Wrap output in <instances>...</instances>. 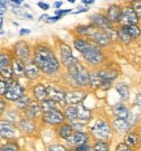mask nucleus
<instances>
[{
    "label": "nucleus",
    "mask_w": 141,
    "mask_h": 151,
    "mask_svg": "<svg viewBox=\"0 0 141 151\" xmlns=\"http://www.w3.org/2000/svg\"><path fill=\"white\" fill-rule=\"evenodd\" d=\"M34 61L38 65L40 72L46 74H54L60 68L55 53L47 46H37L34 48Z\"/></svg>",
    "instance_id": "nucleus-1"
},
{
    "label": "nucleus",
    "mask_w": 141,
    "mask_h": 151,
    "mask_svg": "<svg viewBox=\"0 0 141 151\" xmlns=\"http://www.w3.org/2000/svg\"><path fill=\"white\" fill-rule=\"evenodd\" d=\"M68 76H69V78L74 82V85H77V86H80V87H85L89 85L90 73L80 63H77L73 67L68 68Z\"/></svg>",
    "instance_id": "nucleus-2"
},
{
    "label": "nucleus",
    "mask_w": 141,
    "mask_h": 151,
    "mask_svg": "<svg viewBox=\"0 0 141 151\" xmlns=\"http://www.w3.org/2000/svg\"><path fill=\"white\" fill-rule=\"evenodd\" d=\"M90 132L98 141H106L111 136V128L110 124L103 119H97L95 121L90 125Z\"/></svg>",
    "instance_id": "nucleus-3"
},
{
    "label": "nucleus",
    "mask_w": 141,
    "mask_h": 151,
    "mask_svg": "<svg viewBox=\"0 0 141 151\" xmlns=\"http://www.w3.org/2000/svg\"><path fill=\"white\" fill-rule=\"evenodd\" d=\"M81 55H82V58L85 59L90 65H95V67L97 65H101L103 63V60H105V56H103L101 48L92 42H90L89 47H87Z\"/></svg>",
    "instance_id": "nucleus-4"
},
{
    "label": "nucleus",
    "mask_w": 141,
    "mask_h": 151,
    "mask_svg": "<svg viewBox=\"0 0 141 151\" xmlns=\"http://www.w3.org/2000/svg\"><path fill=\"white\" fill-rule=\"evenodd\" d=\"M59 48H60V56H61V63L63 65H65L67 68H71L73 67V65L77 64V59L73 56V53H72V50L71 47L68 45H65V43H60L59 45Z\"/></svg>",
    "instance_id": "nucleus-5"
},
{
    "label": "nucleus",
    "mask_w": 141,
    "mask_h": 151,
    "mask_svg": "<svg viewBox=\"0 0 141 151\" xmlns=\"http://www.w3.org/2000/svg\"><path fill=\"white\" fill-rule=\"evenodd\" d=\"M0 76L5 80L12 78V60L7 52L0 53Z\"/></svg>",
    "instance_id": "nucleus-6"
},
{
    "label": "nucleus",
    "mask_w": 141,
    "mask_h": 151,
    "mask_svg": "<svg viewBox=\"0 0 141 151\" xmlns=\"http://www.w3.org/2000/svg\"><path fill=\"white\" fill-rule=\"evenodd\" d=\"M65 120L64 113L59 109L55 111H50V112H45L42 116V121L46 125H58V124H63V121Z\"/></svg>",
    "instance_id": "nucleus-7"
},
{
    "label": "nucleus",
    "mask_w": 141,
    "mask_h": 151,
    "mask_svg": "<svg viewBox=\"0 0 141 151\" xmlns=\"http://www.w3.org/2000/svg\"><path fill=\"white\" fill-rule=\"evenodd\" d=\"M137 22H139V17L134 13L132 7H125L124 9H121V26H133V25H137Z\"/></svg>",
    "instance_id": "nucleus-8"
},
{
    "label": "nucleus",
    "mask_w": 141,
    "mask_h": 151,
    "mask_svg": "<svg viewBox=\"0 0 141 151\" xmlns=\"http://www.w3.org/2000/svg\"><path fill=\"white\" fill-rule=\"evenodd\" d=\"M0 136L3 138H16L18 137V130L17 128L8 120H0Z\"/></svg>",
    "instance_id": "nucleus-9"
},
{
    "label": "nucleus",
    "mask_w": 141,
    "mask_h": 151,
    "mask_svg": "<svg viewBox=\"0 0 141 151\" xmlns=\"http://www.w3.org/2000/svg\"><path fill=\"white\" fill-rule=\"evenodd\" d=\"M22 95H24V89L21 87V85L18 83L17 81H12L4 96H5V99H8V100L17 102Z\"/></svg>",
    "instance_id": "nucleus-10"
},
{
    "label": "nucleus",
    "mask_w": 141,
    "mask_h": 151,
    "mask_svg": "<svg viewBox=\"0 0 141 151\" xmlns=\"http://www.w3.org/2000/svg\"><path fill=\"white\" fill-rule=\"evenodd\" d=\"M47 89V98L54 100L56 103H65V91L61 87L54 86V85H50L46 87Z\"/></svg>",
    "instance_id": "nucleus-11"
},
{
    "label": "nucleus",
    "mask_w": 141,
    "mask_h": 151,
    "mask_svg": "<svg viewBox=\"0 0 141 151\" xmlns=\"http://www.w3.org/2000/svg\"><path fill=\"white\" fill-rule=\"evenodd\" d=\"M86 94L84 91H80V90H72V91H68L65 94V104L68 106H74V104H80L84 99H85Z\"/></svg>",
    "instance_id": "nucleus-12"
},
{
    "label": "nucleus",
    "mask_w": 141,
    "mask_h": 151,
    "mask_svg": "<svg viewBox=\"0 0 141 151\" xmlns=\"http://www.w3.org/2000/svg\"><path fill=\"white\" fill-rule=\"evenodd\" d=\"M14 55L18 58V60H26V59L30 58V47L26 42H17L13 47Z\"/></svg>",
    "instance_id": "nucleus-13"
},
{
    "label": "nucleus",
    "mask_w": 141,
    "mask_h": 151,
    "mask_svg": "<svg viewBox=\"0 0 141 151\" xmlns=\"http://www.w3.org/2000/svg\"><path fill=\"white\" fill-rule=\"evenodd\" d=\"M90 21H92L93 26L97 27V29H102V30H107V29H111V22L107 20L105 14H101V13H95L90 17Z\"/></svg>",
    "instance_id": "nucleus-14"
},
{
    "label": "nucleus",
    "mask_w": 141,
    "mask_h": 151,
    "mask_svg": "<svg viewBox=\"0 0 141 151\" xmlns=\"http://www.w3.org/2000/svg\"><path fill=\"white\" fill-rule=\"evenodd\" d=\"M87 139H89V137H87L86 133H84V132H74L67 139V142H68V145H71V146H73V147H78V146H81V145H86Z\"/></svg>",
    "instance_id": "nucleus-15"
},
{
    "label": "nucleus",
    "mask_w": 141,
    "mask_h": 151,
    "mask_svg": "<svg viewBox=\"0 0 141 151\" xmlns=\"http://www.w3.org/2000/svg\"><path fill=\"white\" fill-rule=\"evenodd\" d=\"M43 116V111H42V107H40L39 103L34 102L25 109V117L30 119V120H35V119H39Z\"/></svg>",
    "instance_id": "nucleus-16"
},
{
    "label": "nucleus",
    "mask_w": 141,
    "mask_h": 151,
    "mask_svg": "<svg viewBox=\"0 0 141 151\" xmlns=\"http://www.w3.org/2000/svg\"><path fill=\"white\" fill-rule=\"evenodd\" d=\"M106 17L107 20L112 24H118L120 22V18H121V8L119 7L118 4H112L107 8V12H106Z\"/></svg>",
    "instance_id": "nucleus-17"
},
{
    "label": "nucleus",
    "mask_w": 141,
    "mask_h": 151,
    "mask_svg": "<svg viewBox=\"0 0 141 151\" xmlns=\"http://www.w3.org/2000/svg\"><path fill=\"white\" fill-rule=\"evenodd\" d=\"M90 39H93L94 45H97L98 47L99 46H101V47H106V46H108L110 43L112 42L111 38L107 35V33H106L105 30H98L92 38H90Z\"/></svg>",
    "instance_id": "nucleus-18"
},
{
    "label": "nucleus",
    "mask_w": 141,
    "mask_h": 151,
    "mask_svg": "<svg viewBox=\"0 0 141 151\" xmlns=\"http://www.w3.org/2000/svg\"><path fill=\"white\" fill-rule=\"evenodd\" d=\"M18 129L25 134H33L37 129V125H35V122H34V120L24 117L18 121Z\"/></svg>",
    "instance_id": "nucleus-19"
},
{
    "label": "nucleus",
    "mask_w": 141,
    "mask_h": 151,
    "mask_svg": "<svg viewBox=\"0 0 141 151\" xmlns=\"http://www.w3.org/2000/svg\"><path fill=\"white\" fill-rule=\"evenodd\" d=\"M39 72L40 69L38 68V65L35 64V61H27L25 64V76H26L29 80H35L39 77Z\"/></svg>",
    "instance_id": "nucleus-20"
},
{
    "label": "nucleus",
    "mask_w": 141,
    "mask_h": 151,
    "mask_svg": "<svg viewBox=\"0 0 141 151\" xmlns=\"http://www.w3.org/2000/svg\"><path fill=\"white\" fill-rule=\"evenodd\" d=\"M112 112H114L115 117L120 119V120H128V117H129V111L121 103H118V104H115L112 107Z\"/></svg>",
    "instance_id": "nucleus-21"
},
{
    "label": "nucleus",
    "mask_w": 141,
    "mask_h": 151,
    "mask_svg": "<svg viewBox=\"0 0 141 151\" xmlns=\"http://www.w3.org/2000/svg\"><path fill=\"white\" fill-rule=\"evenodd\" d=\"M12 74H13L16 78H21L25 76V65L22 64V61L18 60V59L12 61Z\"/></svg>",
    "instance_id": "nucleus-22"
},
{
    "label": "nucleus",
    "mask_w": 141,
    "mask_h": 151,
    "mask_svg": "<svg viewBox=\"0 0 141 151\" xmlns=\"http://www.w3.org/2000/svg\"><path fill=\"white\" fill-rule=\"evenodd\" d=\"M112 125H114L115 130L119 132V133H127V132L131 129V127H132L128 120H120V119H115L114 122H112Z\"/></svg>",
    "instance_id": "nucleus-23"
},
{
    "label": "nucleus",
    "mask_w": 141,
    "mask_h": 151,
    "mask_svg": "<svg viewBox=\"0 0 141 151\" xmlns=\"http://www.w3.org/2000/svg\"><path fill=\"white\" fill-rule=\"evenodd\" d=\"M33 94L35 96V99L40 100V102L47 99V89L45 85H42V83H38L33 87Z\"/></svg>",
    "instance_id": "nucleus-24"
},
{
    "label": "nucleus",
    "mask_w": 141,
    "mask_h": 151,
    "mask_svg": "<svg viewBox=\"0 0 141 151\" xmlns=\"http://www.w3.org/2000/svg\"><path fill=\"white\" fill-rule=\"evenodd\" d=\"M98 30H99V29L94 27L93 25H86V26H78L77 29H76L77 34H80V35H84V37H87V38H92Z\"/></svg>",
    "instance_id": "nucleus-25"
},
{
    "label": "nucleus",
    "mask_w": 141,
    "mask_h": 151,
    "mask_svg": "<svg viewBox=\"0 0 141 151\" xmlns=\"http://www.w3.org/2000/svg\"><path fill=\"white\" fill-rule=\"evenodd\" d=\"M76 111H77V120L80 121H87L90 117H92V112L87 108H85L82 104H77L76 106Z\"/></svg>",
    "instance_id": "nucleus-26"
},
{
    "label": "nucleus",
    "mask_w": 141,
    "mask_h": 151,
    "mask_svg": "<svg viewBox=\"0 0 141 151\" xmlns=\"http://www.w3.org/2000/svg\"><path fill=\"white\" fill-rule=\"evenodd\" d=\"M99 76H101L102 81H114L115 78L118 77V73L116 70H112L111 68H106V69H101V70H98Z\"/></svg>",
    "instance_id": "nucleus-27"
},
{
    "label": "nucleus",
    "mask_w": 141,
    "mask_h": 151,
    "mask_svg": "<svg viewBox=\"0 0 141 151\" xmlns=\"http://www.w3.org/2000/svg\"><path fill=\"white\" fill-rule=\"evenodd\" d=\"M73 133L74 132H73V129H72L71 124H63L58 130V136L60 138H63V139H65V141H67Z\"/></svg>",
    "instance_id": "nucleus-28"
},
{
    "label": "nucleus",
    "mask_w": 141,
    "mask_h": 151,
    "mask_svg": "<svg viewBox=\"0 0 141 151\" xmlns=\"http://www.w3.org/2000/svg\"><path fill=\"white\" fill-rule=\"evenodd\" d=\"M89 85H90V87H92V89H99V87H101V85H102V78H101V76H99L98 70L92 72V73H90Z\"/></svg>",
    "instance_id": "nucleus-29"
},
{
    "label": "nucleus",
    "mask_w": 141,
    "mask_h": 151,
    "mask_svg": "<svg viewBox=\"0 0 141 151\" xmlns=\"http://www.w3.org/2000/svg\"><path fill=\"white\" fill-rule=\"evenodd\" d=\"M127 146L129 147H139L140 145V137L137 133H128L125 136V142H124Z\"/></svg>",
    "instance_id": "nucleus-30"
},
{
    "label": "nucleus",
    "mask_w": 141,
    "mask_h": 151,
    "mask_svg": "<svg viewBox=\"0 0 141 151\" xmlns=\"http://www.w3.org/2000/svg\"><path fill=\"white\" fill-rule=\"evenodd\" d=\"M64 117L67 119V120H69L71 122L76 121V120H77V111H76V106H68L67 108H65Z\"/></svg>",
    "instance_id": "nucleus-31"
},
{
    "label": "nucleus",
    "mask_w": 141,
    "mask_h": 151,
    "mask_svg": "<svg viewBox=\"0 0 141 151\" xmlns=\"http://www.w3.org/2000/svg\"><path fill=\"white\" fill-rule=\"evenodd\" d=\"M73 45H74V48H76L78 52L82 53L87 48V47H89L90 42H89V40H86V39H82V38H77V39H74Z\"/></svg>",
    "instance_id": "nucleus-32"
},
{
    "label": "nucleus",
    "mask_w": 141,
    "mask_h": 151,
    "mask_svg": "<svg viewBox=\"0 0 141 151\" xmlns=\"http://www.w3.org/2000/svg\"><path fill=\"white\" fill-rule=\"evenodd\" d=\"M40 107H42V111H43V113H45V112H50V111H55V109H58V103L54 102V100H51V99H46V100L42 102Z\"/></svg>",
    "instance_id": "nucleus-33"
},
{
    "label": "nucleus",
    "mask_w": 141,
    "mask_h": 151,
    "mask_svg": "<svg viewBox=\"0 0 141 151\" xmlns=\"http://www.w3.org/2000/svg\"><path fill=\"white\" fill-rule=\"evenodd\" d=\"M118 38L121 40L123 43H125V45H128V43H131V40H132V38H131V35L128 34V31L125 30L124 26H121L120 29H118Z\"/></svg>",
    "instance_id": "nucleus-34"
},
{
    "label": "nucleus",
    "mask_w": 141,
    "mask_h": 151,
    "mask_svg": "<svg viewBox=\"0 0 141 151\" xmlns=\"http://www.w3.org/2000/svg\"><path fill=\"white\" fill-rule=\"evenodd\" d=\"M30 104H31V100L26 94H24V95L16 102V107H17L18 109H26Z\"/></svg>",
    "instance_id": "nucleus-35"
},
{
    "label": "nucleus",
    "mask_w": 141,
    "mask_h": 151,
    "mask_svg": "<svg viewBox=\"0 0 141 151\" xmlns=\"http://www.w3.org/2000/svg\"><path fill=\"white\" fill-rule=\"evenodd\" d=\"M116 91L119 93V95H120V98L123 100L128 99V96H129V89H128V86L125 83H118Z\"/></svg>",
    "instance_id": "nucleus-36"
},
{
    "label": "nucleus",
    "mask_w": 141,
    "mask_h": 151,
    "mask_svg": "<svg viewBox=\"0 0 141 151\" xmlns=\"http://www.w3.org/2000/svg\"><path fill=\"white\" fill-rule=\"evenodd\" d=\"M125 27V30L128 31V34L131 35V38H139L141 35V30H140V27L137 26V25H133V26H124Z\"/></svg>",
    "instance_id": "nucleus-37"
},
{
    "label": "nucleus",
    "mask_w": 141,
    "mask_h": 151,
    "mask_svg": "<svg viewBox=\"0 0 141 151\" xmlns=\"http://www.w3.org/2000/svg\"><path fill=\"white\" fill-rule=\"evenodd\" d=\"M110 145L106 141H97L93 146V151H108Z\"/></svg>",
    "instance_id": "nucleus-38"
},
{
    "label": "nucleus",
    "mask_w": 141,
    "mask_h": 151,
    "mask_svg": "<svg viewBox=\"0 0 141 151\" xmlns=\"http://www.w3.org/2000/svg\"><path fill=\"white\" fill-rule=\"evenodd\" d=\"M20 147L16 142H8L0 147V151H18Z\"/></svg>",
    "instance_id": "nucleus-39"
},
{
    "label": "nucleus",
    "mask_w": 141,
    "mask_h": 151,
    "mask_svg": "<svg viewBox=\"0 0 141 151\" xmlns=\"http://www.w3.org/2000/svg\"><path fill=\"white\" fill-rule=\"evenodd\" d=\"M9 85H11V82H8L5 78H0V95H5V93H7Z\"/></svg>",
    "instance_id": "nucleus-40"
},
{
    "label": "nucleus",
    "mask_w": 141,
    "mask_h": 151,
    "mask_svg": "<svg viewBox=\"0 0 141 151\" xmlns=\"http://www.w3.org/2000/svg\"><path fill=\"white\" fill-rule=\"evenodd\" d=\"M131 7L134 11V13L137 14V17L141 18V1H132L131 3Z\"/></svg>",
    "instance_id": "nucleus-41"
},
{
    "label": "nucleus",
    "mask_w": 141,
    "mask_h": 151,
    "mask_svg": "<svg viewBox=\"0 0 141 151\" xmlns=\"http://www.w3.org/2000/svg\"><path fill=\"white\" fill-rule=\"evenodd\" d=\"M71 127H72V129H76V132H82V129L85 125H84L82 121H80V122L73 121V122H71Z\"/></svg>",
    "instance_id": "nucleus-42"
},
{
    "label": "nucleus",
    "mask_w": 141,
    "mask_h": 151,
    "mask_svg": "<svg viewBox=\"0 0 141 151\" xmlns=\"http://www.w3.org/2000/svg\"><path fill=\"white\" fill-rule=\"evenodd\" d=\"M48 150L50 151H67L63 145H52V146L48 147Z\"/></svg>",
    "instance_id": "nucleus-43"
},
{
    "label": "nucleus",
    "mask_w": 141,
    "mask_h": 151,
    "mask_svg": "<svg viewBox=\"0 0 141 151\" xmlns=\"http://www.w3.org/2000/svg\"><path fill=\"white\" fill-rule=\"evenodd\" d=\"M116 151H133V150L129 146H127L125 143H120L116 146Z\"/></svg>",
    "instance_id": "nucleus-44"
},
{
    "label": "nucleus",
    "mask_w": 141,
    "mask_h": 151,
    "mask_svg": "<svg viewBox=\"0 0 141 151\" xmlns=\"http://www.w3.org/2000/svg\"><path fill=\"white\" fill-rule=\"evenodd\" d=\"M56 16H59V17H61V16H64V14H68V13H72V9H59V11H56L55 12Z\"/></svg>",
    "instance_id": "nucleus-45"
},
{
    "label": "nucleus",
    "mask_w": 141,
    "mask_h": 151,
    "mask_svg": "<svg viewBox=\"0 0 141 151\" xmlns=\"http://www.w3.org/2000/svg\"><path fill=\"white\" fill-rule=\"evenodd\" d=\"M111 86H112V82H111V81H102L101 89H103V90H107V89H110Z\"/></svg>",
    "instance_id": "nucleus-46"
},
{
    "label": "nucleus",
    "mask_w": 141,
    "mask_h": 151,
    "mask_svg": "<svg viewBox=\"0 0 141 151\" xmlns=\"http://www.w3.org/2000/svg\"><path fill=\"white\" fill-rule=\"evenodd\" d=\"M76 151H90V146L89 145H81V146L76 147Z\"/></svg>",
    "instance_id": "nucleus-47"
},
{
    "label": "nucleus",
    "mask_w": 141,
    "mask_h": 151,
    "mask_svg": "<svg viewBox=\"0 0 141 151\" xmlns=\"http://www.w3.org/2000/svg\"><path fill=\"white\" fill-rule=\"evenodd\" d=\"M16 115V112L14 111H11V112H9V116H8V119H9V120H12V121H18V117H17V116H14ZM8 120V121H9Z\"/></svg>",
    "instance_id": "nucleus-48"
},
{
    "label": "nucleus",
    "mask_w": 141,
    "mask_h": 151,
    "mask_svg": "<svg viewBox=\"0 0 141 151\" xmlns=\"http://www.w3.org/2000/svg\"><path fill=\"white\" fill-rule=\"evenodd\" d=\"M4 109H5V102L1 98H0V115L4 112Z\"/></svg>",
    "instance_id": "nucleus-49"
},
{
    "label": "nucleus",
    "mask_w": 141,
    "mask_h": 151,
    "mask_svg": "<svg viewBox=\"0 0 141 151\" xmlns=\"http://www.w3.org/2000/svg\"><path fill=\"white\" fill-rule=\"evenodd\" d=\"M59 18H61V17H59V16H55V17H47V22H55V21H58L59 20Z\"/></svg>",
    "instance_id": "nucleus-50"
},
{
    "label": "nucleus",
    "mask_w": 141,
    "mask_h": 151,
    "mask_svg": "<svg viewBox=\"0 0 141 151\" xmlns=\"http://www.w3.org/2000/svg\"><path fill=\"white\" fill-rule=\"evenodd\" d=\"M38 7L39 8H42V9H45V11H47V9H48L50 8V5L48 4H46V3H38Z\"/></svg>",
    "instance_id": "nucleus-51"
},
{
    "label": "nucleus",
    "mask_w": 141,
    "mask_h": 151,
    "mask_svg": "<svg viewBox=\"0 0 141 151\" xmlns=\"http://www.w3.org/2000/svg\"><path fill=\"white\" fill-rule=\"evenodd\" d=\"M134 103H136V106L139 107V108H141V94H139V95L136 96V102Z\"/></svg>",
    "instance_id": "nucleus-52"
},
{
    "label": "nucleus",
    "mask_w": 141,
    "mask_h": 151,
    "mask_svg": "<svg viewBox=\"0 0 141 151\" xmlns=\"http://www.w3.org/2000/svg\"><path fill=\"white\" fill-rule=\"evenodd\" d=\"M30 34V29H21L20 30V35H27Z\"/></svg>",
    "instance_id": "nucleus-53"
},
{
    "label": "nucleus",
    "mask_w": 141,
    "mask_h": 151,
    "mask_svg": "<svg viewBox=\"0 0 141 151\" xmlns=\"http://www.w3.org/2000/svg\"><path fill=\"white\" fill-rule=\"evenodd\" d=\"M5 11H7V9H5V7H3V5H0V17H1V16L5 13Z\"/></svg>",
    "instance_id": "nucleus-54"
},
{
    "label": "nucleus",
    "mask_w": 141,
    "mask_h": 151,
    "mask_svg": "<svg viewBox=\"0 0 141 151\" xmlns=\"http://www.w3.org/2000/svg\"><path fill=\"white\" fill-rule=\"evenodd\" d=\"M87 11V7H84V8H80L78 11H76L74 13H81V12H86Z\"/></svg>",
    "instance_id": "nucleus-55"
},
{
    "label": "nucleus",
    "mask_w": 141,
    "mask_h": 151,
    "mask_svg": "<svg viewBox=\"0 0 141 151\" xmlns=\"http://www.w3.org/2000/svg\"><path fill=\"white\" fill-rule=\"evenodd\" d=\"M61 4H63L61 1H55V3H54V7H55V8H60Z\"/></svg>",
    "instance_id": "nucleus-56"
},
{
    "label": "nucleus",
    "mask_w": 141,
    "mask_h": 151,
    "mask_svg": "<svg viewBox=\"0 0 141 151\" xmlns=\"http://www.w3.org/2000/svg\"><path fill=\"white\" fill-rule=\"evenodd\" d=\"M11 4H12V5H14V7H16V5H21V1H20V0H14V1H12Z\"/></svg>",
    "instance_id": "nucleus-57"
},
{
    "label": "nucleus",
    "mask_w": 141,
    "mask_h": 151,
    "mask_svg": "<svg viewBox=\"0 0 141 151\" xmlns=\"http://www.w3.org/2000/svg\"><path fill=\"white\" fill-rule=\"evenodd\" d=\"M84 4H86V5H89V4H93L94 3V0H84Z\"/></svg>",
    "instance_id": "nucleus-58"
},
{
    "label": "nucleus",
    "mask_w": 141,
    "mask_h": 151,
    "mask_svg": "<svg viewBox=\"0 0 141 151\" xmlns=\"http://www.w3.org/2000/svg\"><path fill=\"white\" fill-rule=\"evenodd\" d=\"M1 26H3V18L0 17V29H1Z\"/></svg>",
    "instance_id": "nucleus-59"
},
{
    "label": "nucleus",
    "mask_w": 141,
    "mask_h": 151,
    "mask_svg": "<svg viewBox=\"0 0 141 151\" xmlns=\"http://www.w3.org/2000/svg\"><path fill=\"white\" fill-rule=\"evenodd\" d=\"M0 35H1V31H0Z\"/></svg>",
    "instance_id": "nucleus-60"
},
{
    "label": "nucleus",
    "mask_w": 141,
    "mask_h": 151,
    "mask_svg": "<svg viewBox=\"0 0 141 151\" xmlns=\"http://www.w3.org/2000/svg\"><path fill=\"white\" fill-rule=\"evenodd\" d=\"M47 151H50V150H47Z\"/></svg>",
    "instance_id": "nucleus-61"
},
{
    "label": "nucleus",
    "mask_w": 141,
    "mask_h": 151,
    "mask_svg": "<svg viewBox=\"0 0 141 151\" xmlns=\"http://www.w3.org/2000/svg\"><path fill=\"white\" fill-rule=\"evenodd\" d=\"M140 20H141V18H140Z\"/></svg>",
    "instance_id": "nucleus-62"
}]
</instances>
